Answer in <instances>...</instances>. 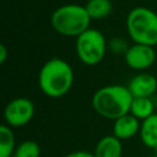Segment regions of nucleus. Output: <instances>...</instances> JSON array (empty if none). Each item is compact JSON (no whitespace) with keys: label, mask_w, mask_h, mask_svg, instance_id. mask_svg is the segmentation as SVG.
<instances>
[{"label":"nucleus","mask_w":157,"mask_h":157,"mask_svg":"<svg viewBox=\"0 0 157 157\" xmlns=\"http://www.w3.org/2000/svg\"><path fill=\"white\" fill-rule=\"evenodd\" d=\"M74 70L61 58H52L43 64L38 74V86L49 98H60L72 87Z\"/></svg>","instance_id":"obj_1"},{"label":"nucleus","mask_w":157,"mask_h":157,"mask_svg":"<svg viewBox=\"0 0 157 157\" xmlns=\"http://www.w3.org/2000/svg\"><path fill=\"white\" fill-rule=\"evenodd\" d=\"M132 98L128 86L107 85L93 93L91 104L93 110L102 118L115 120L130 113Z\"/></svg>","instance_id":"obj_2"},{"label":"nucleus","mask_w":157,"mask_h":157,"mask_svg":"<svg viewBox=\"0 0 157 157\" xmlns=\"http://www.w3.org/2000/svg\"><path fill=\"white\" fill-rule=\"evenodd\" d=\"M53 28L65 37H78L90 28L91 17L85 6L67 4L58 7L50 18Z\"/></svg>","instance_id":"obj_3"},{"label":"nucleus","mask_w":157,"mask_h":157,"mask_svg":"<svg viewBox=\"0 0 157 157\" xmlns=\"http://www.w3.org/2000/svg\"><path fill=\"white\" fill-rule=\"evenodd\" d=\"M126 29L134 43L155 47L157 44V13L144 6L134 7L128 13Z\"/></svg>","instance_id":"obj_4"},{"label":"nucleus","mask_w":157,"mask_h":157,"mask_svg":"<svg viewBox=\"0 0 157 157\" xmlns=\"http://www.w3.org/2000/svg\"><path fill=\"white\" fill-rule=\"evenodd\" d=\"M108 43L102 32L94 28H88L78 37H76V55L80 61L87 66L99 64L105 53Z\"/></svg>","instance_id":"obj_5"},{"label":"nucleus","mask_w":157,"mask_h":157,"mask_svg":"<svg viewBox=\"0 0 157 157\" xmlns=\"http://www.w3.org/2000/svg\"><path fill=\"white\" fill-rule=\"evenodd\" d=\"M34 110V104L29 98L16 97L4 108L5 124L11 128H22L33 119Z\"/></svg>","instance_id":"obj_6"},{"label":"nucleus","mask_w":157,"mask_h":157,"mask_svg":"<svg viewBox=\"0 0 157 157\" xmlns=\"http://www.w3.org/2000/svg\"><path fill=\"white\" fill-rule=\"evenodd\" d=\"M126 65L136 71H144L153 65L156 60V52L153 47L146 44L134 43L129 47L124 55Z\"/></svg>","instance_id":"obj_7"},{"label":"nucleus","mask_w":157,"mask_h":157,"mask_svg":"<svg viewBox=\"0 0 157 157\" xmlns=\"http://www.w3.org/2000/svg\"><path fill=\"white\" fill-rule=\"evenodd\" d=\"M128 88L132 97H151L157 91V78L148 72H139L135 75Z\"/></svg>","instance_id":"obj_8"},{"label":"nucleus","mask_w":157,"mask_h":157,"mask_svg":"<svg viewBox=\"0 0 157 157\" xmlns=\"http://www.w3.org/2000/svg\"><path fill=\"white\" fill-rule=\"evenodd\" d=\"M141 121L132 114L128 113L113 120V135L119 140H130L140 132Z\"/></svg>","instance_id":"obj_9"},{"label":"nucleus","mask_w":157,"mask_h":157,"mask_svg":"<svg viewBox=\"0 0 157 157\" xmlns=\"http://www.w3.org/2000/svg\"><path fill=\"white\" fill-rule=\"evenodd\" d=\"M94 157H121L123 144L121 140L112 135H105L98 140L93 150Z\"/></svg>","instance_id":"obj_10"},{"label":"nucleus","mask_w":157,"mask_h":157,"mask_svg":"<svg viewBox=\"0 0 157 157\" xmlns=\"http://www.w3.org/2000/svg\"><path fill=\"white\" fill-rule=\"evenodd\" d=\"M139 135L146 147H150L152 150L157 147V113L141 121Z\"/></svg>","instance_id":"obj_11"},{"label":"nucleus","mask_w":157,"mask_h":157,"mask_svg":"<svg viewBox=\"0 0 157 157\" xmlns=\"http://www.w3.org/2000/svg\"><path fill=\"white\" fill-rule=\"evenodd\" d=\"M130 114L140 121L155 114V104L151 97H134L130 107Z\"/></svg>","instance_id":"obj_12"},{"label":"nucleus","mask_w":157,"mask_h":157,"mask_svg":"<svg viewBox=\"0 0 157 157\" xmlns=\"http://www.w3.org/2000/svg\"><path fill=\"white\" fill-rule=\"evenodd\" d=\"M16 141L12 128L1 124L0 125V157H11L16 150Z\"/></svg>","instance_id":"obj_13"},{"label":"nucleus","mask_w":157,"mask_h":157,"mask_svg":"<svg viewBox=\"0 0 157 157\" xmlns=\"http://www.w3.org/2000/svg\"><path fill=\"white\" fill-rule=\"evenodd\" d=\"M91 20H102L110 15L112 2L110 0H88L85 5Z\"/></svg>","instance_id":"obj_14"},{"label":"nucleus","mask_w":157,"mask_h":157,"mask_svg":"<svg viewBox=\"0 0 157 157\" xmlns=\"http://www.w3.org/2000/svg\"><path fill=\"white\" fill-rule=\"evenodd\" d=\"M40 147L33 140H25L16 146L13 157H39Z\"/></svg>","instance_id":"obj_15"},{"label":"nucleus","mask_w":157,"mask_h":157,"mask_svg":"<svg viewBox=\"0 0 157 157\" xmlns=\"http://www.w3.org/2000/svg\"><path fill=\"white\" fill-rule=\"evenodd\" d=\"M129 47L130 45L128 44V42L121 37H114L108 43V49L113 54H123V55H125V53L128 52Z\"/></svg>","instance_id":"obj_16"},{"label":"nucleus","mask_w":157,"mask_h":157,"mask_svg":"<svg viewBox=\"0 0 157 157\" xmlns=\"http://www.w3.org/2000/svg\"><path fill=\"white\" fill-rule=\"evenodd\" d=\"M65 157H94V156L92 152H87V151H74L66 155Z\"/></svg>","instance_id":"obj_17"},{"label":"nucleus","mask_w":157,"mask_h":157,"mask_svg":"<svg viewBox=\"0 0 157 157\" xmlns=\"http://www.w3.org/2000/svg\"><path fill=\"white\" fill-rule=\"evenodd\" d=\"M7 59V49L5 47V44L0 45V64H4Z\"/></svg>","instance_id":"obj_18"},{"label":"nucleus","mask_w":157,"mask_h":157,"mask_svg":"<svg viewBox=\"0 0 157 157\" xmlns=\"http://www.w3.org/2000/svg\"><path fill=\"white\" fill-rule=\"evenodd\" d=\"M153 151H155V153H153V155H155V156H157V147H155V148H153Z\"/></svg>","instance_id":"obj_19"},{"label":"nucleus","mask_w":157,"mask_h":157,"mask_svg":"<svg viewBox=\"0 0 157 157\" xmlns=\"http://www.w3.org/2000/svg\"><path fill=\"white\" fill-rule=\"evenodd\" d=\"M148 157H157V156H155V155H152V156H148Z\"/></svg>","instance_id":"obj_20"},{"label":"nucleus","mask_w":157,"mask_h":157,"mask_svg":"<svg viewBox=\"0 0 157 157\" xmlns=\"http://www.w3.org/2000/svg\"><path fill=\"white\" fill-rule=\"evenodd\" d=\"M11 157H13V156H11Z\"/></svg>","instance_id":"obj_21"}]
</instances>
